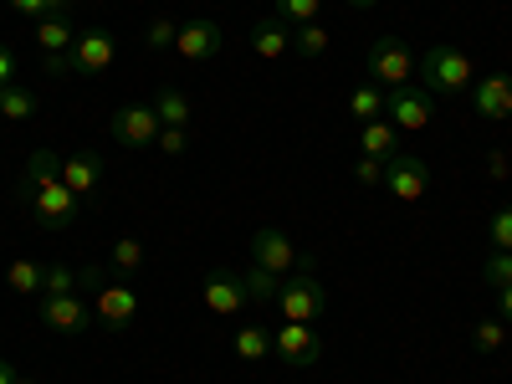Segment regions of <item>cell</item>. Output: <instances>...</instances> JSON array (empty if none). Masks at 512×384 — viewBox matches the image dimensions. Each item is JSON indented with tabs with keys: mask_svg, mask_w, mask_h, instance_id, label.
<instances>
[{
	"mask_svg": "<svg viewBox=\"0 0 512 384\" xmlns=\"http://www.w3.org/2000/svg\"><path fill=\"white\" fill-rule=\"evenodd\" d=\"M62 292H77V272L62 267V262H47V272H41V297H62Z\"/></svg>",
	"mask_w": 512,
	"mask_h": 384,
	"instance_id": "cell-32",
	"label": "cell"
},
{
	"mask_svg": "<svg viewBox=\"0 0 512 384\" xmlns=\"http://www.w3.org/2000/svg\"><path fill=\"white\" fill-rule=\"evenodd\" d=\"M154 113H159L164 128H185L190 123V98L175 88V82H164V88L154 93Z\"/></svg>",
	"mask_w": 512,
	"mask_h": 384,
	"instance_id": "cell-20",
	"label": "cell"
},
{
	"mask_svg": "<svg viewBox=\"0 0 512 384\" xmlns=\"http://www.w3.org/2000/svg\"><path fill=\"white\" fill-rule=\"evenodd\" d=\"M41 323H47L52 333H62V338H77L98 318H93V303L82 292H62V297H41Z\"/></svg>",
	"mask_w": 512,
	"mask_h": 384,
	"instance_id": "cell-9",
	"label": "cell"
},
{
	"mask_svg": "<svg viewBox=\"0 0 512 384\" xmlns=\"http://www.w3.org/2000/svg\"><path fill=\"white\" fill-rule=\"evenodd\" d=\"M72 41H77V31H72L67 16L36 21V47H41V57H67V52H72Z\"/></svg>",
	"mask_w": 512,
	"mask_h": 384,
	"instance_id": "cell-18",
	"label": "cell"
},
{
	"mask_svg": "<svg viewBox=\"0 0 512 384\" xmlns=\"http://www.w3.org/2000/svg\"><path fill=\"white\" fill-rule=\"evenodd\" d=\"M62 185L82 200L103 185V159L98 154H62Z\"/></svg>",
	"mask_w": 512,
	"mask_h": 384,
	"instance_id": "cell-17",
	"label": "cell"
},
{
	"mask_svg": "<svg viewBox=\"0 0 512 384\" xmlns=\"http://www.w3.org/2000/svg\"><path fill=\"white\" fill-rule=\"evenodd\" d=\"M482 277H487V287H492V292H497V287H507V282H512V251H497V246H492V256L482 262Z\"/></svg>",
	"mask_w": 512,
	"mask_h": 384,
	"instance_id": "cell-33",
	"label": "cell"
},
{
	"mask_svg": "<svg viewBox=\"0 0 512 384\" xmlns=\"http://www.w3.org/2000/svg\"><path fill=\"white\" fill-rule=\"evenodd\" d=\"M16 384H36V379H16Z\"/></svg>",
	"mask_w": 512,
	"mask_h": 384,
	"instance_id": "cell-43",
	"label": "cell"
},
{
	"mask_svg": "<svg viewBox=\"0 0 512 384\" xmlns=\"http://www.w3.org/2000/svg\"><path fill=\"white\" fill-rule=\"evenodd\" d=\"M277 308L287 323H318L328 313V287L303 272V277H282V292H277Z\"/></svg>",
	"mask_w": 512,
	"mask_h": 384,
	"instance_id": "cell-5",
	"label": "cell"
},
{
	"mask_svg": "<svg viewBox=\"0 0 512 384\" xmlns=\"http://www.w3.org/2000/svg\"><path fill=\"white\" fill-rule=\"evenodd\" d=\"M241 287H246V297H251V303H256V308H262V303H277V292H282V277H277V272H267V267H256V262H251V267L241 272Z\"/></svg>",
	"mask_w": 512,
	"mask_h": 384,
	"instance_id": "cell-22",
	"label": "cell"
},
{
	"mask_svg": "<svg viewBox=\"0 0 512 384\" xmlns=\"http://www.w3.org/2000/svg\"><path fill=\"white\" fill-rule=\"evenodd\" d=\"M251 262H256V267H267V272H277V277L313 272V256H303V251L292 246V236L277 231V226H262V231L251 236Z\"/></svg>",
	"mask_w": 512,
	"mask_h": 384,
	"instance_id": "cell-4",
	"label": "cell"
},
{
	"mask_svg": "<svg viewBox=\"0 0 512 384\" xmlns=\"http://www.w3.org/2000/svg\"><path fill=\"white\" fill-rule=\"evenodd\" d=\"M41 272H47V262H31V256H11L6 287H11V292H41Z\"/></svg>",
	"mask_w": 512,
	"mask_h": 384,
	"instance_id": "cell-25",
	"label": "cell"
},
{
	"mask_svg": "<svg viewBox=\"0 0 512 384\" xmlns=\"http://www.w3.org/2000/svg\"><path fill=\"white\" fill-rule=\"evenodd\" d=\"M88 303H93V318H98V328H108V333H123L128 323H134L139 318V292L134 287H128L118 272L88 297Z\"/></svg>",
	"mask_w": 512,
	"mask_h": 384,
	"instance_id": "cell-6",
	"label": "cell"
},
{
	"mask_svg": "<svg viewBox=\"0 0 512 384\" xmlns=\"http://www.w3.org/2000/svg\"><path fill=\"white\" fill-rule=\"evenodd\" d=\"M175 36H180V26L169 21V16H154V21H149V31H144V41H149L154 52H164V47H175Z\"/></svg>",
	"mask_w": 512,
	"mask_h": 384,
	"instance_id": "cell-35",
	"label": "cell"
},
{
	"mask_svg": "<svg viewBox=\"0 0 512 384\" xmlns=\"http://www.w3.org/2000/svg\"><path fill=\"white\" fill-rule=\"evenodd\" d=\"M21 205L31 210V221L41 226V231H67V226H77V195L62 185V180H41V185H31V190H21Z\"/></svg>",
	"mask_w": 512,
	"mask_h": 384,
	"instance_id": "cell-2",
	"label": "cell"
},
{
	"mask_svg": "<svg viewBox=\"0 0 512 384\" xmlns=\"http://www.w3.org/2000/svg\"><path fill=\"white\" fill-rule=\"evenodd\" d=\"M272 354H277L282 364H292V369H313V364L323 359V338H318L313 323H282V328L272 333Z\"/></svg>",
	"mask_w": 512,
	"mask_h": 384,
	"instance_id": "cell-12",
	"label": "cell"
},
{
	"mask_svg": "<svg viewBox=\"0 0 512 384\" xmlns=\"http://www.w3.org/2000/svg\"><path fill=\"white\" fill-rule=\"evenodd\" d=\"M251 52L262 57V62H282L292 52V26L282 16H262L251 26Z\"/></svg>",
	"mask_w": 512,
	"mask_h": 384,
	"instance_id": "cell-16",
	"label": "cell"
},
{
	"mask_svg": "<svg viewBox=\"0 0 512 384\" xmlns=\"http://www.w3.org/2000/svg\"><path fill=\"white\" fill-rule=\"evenodd\" d=\"M487 175H492V180H507V159H502V149H492V159H487Z\"/></svg>",
	"mask_w": 512,
	"mask_h": 384,
	"instance_id": "cell-40",
	"label": "cell"
},
{
	"mask_svg": "<svg viewBox=\"0 0 512 384\" xmlns=\"http://www.w3.org/2000/svg\"><path fill=\"white\" fill-rule=\"evenodd\" d=\"M318 11H323V0H272V16H282L287 26H308L318 21Z\"/></svg>",
	"mask_w": 512,
	"mask_h": 384,
	"instance_id": "cell-29",
	"label": "cell"
},
{
	"mask_svg": "<svg viewBox=\"0 0 512 384\" xmlns=\"http://www.w3.org/2000/svg\"><path fill=\"white\" fill-rule=\"evenodd\" d=\"M236 354H241V359H251V364H256V359H267V354H272V333H267L262 323L236 328Z\"/></svg>",
	"mask_w": 512,
	"mask_h": 384,
	"instance_id": "cell-26",
	"label": "cell"
},
{
	"mask_svg": "<svg viewBox=\"0 0 512 384\" xmlns=\"http://www.w3.org/2000/svg\"><path fill=\"white\" fill-rule=\"evenodd\" d=\"M6 6L16 16H26V21H47V16H67L72 0H6Z\"/></svg>",
	"mask_w": 512,
	"mask_h": 384,
	"instance_id": "cell-30",
	"label": "cell"
},
{
	"mask_svg": "<svg viewBox=\"0 0 512 384\" xmlns=\"http://www.w3.org/2000/svg\"><path fill=\"white\" fill-rule=\"evenodd\" d=\"M154 149H159V154H185V149H190V134H185V128H159Z\"/></svg>",
	"mask_w": 512,
	"mask_h": 384,
	"instance_id": "cell-36",
	"label": "cell"
},
{
	"mask_svg": "<svg viewBox=\"0 0 512 384\" xmlns=\"http://www.w3.org/2000/svg\"><path fill=\"white\" fill-rule=\"evenodd\" d=\"M384 190H390L395 200H405V205H415L425 190H431V169H425V159L420 154H390L384 159Z\"/></svg>",
	"mask_w": 512,
	"mask_h": 384,
	"instance_id": "cell-11",
	"label": "cell"
},
{
	"mask_svg": "<svg viewBox=\"0 0 512 384\" xmlns=\"http://www.w3.org/2000/svg\"><path fill=\"white\" fill-rule=\"evenodd\" d=\"M487 236H492V246H497V251H512V205H497V210H492Z\"/></svg>",
	"mask_w": 512,
	"mask_h": 384,
	"instance_id": "cell-34",
	"label": "cell"
},
{
	"mask_svg": "<svg viewBox=\"0 0 512 384\" xmlns=\"http://www.w3.org/2000/svg\"><path fill=\"white\" fill-rule=\"evenodd\" d=\"M41 180H62V154H52V149H31L26 154V169H21V185L16 190H31Z\"/></svg>",
	"mask_w": 512,
	"mask_h": 384,
	"instance_id": "cell-21",
	"label": "cell"
},
{
	"mask_svg": "<svg viewBox=\"0 0 512 384\" xmlns=\"http://www.w3.org/2000/svg\"><path fill=\"white\" fill-rule=\"evenodd\" d=\"M11 82H16V52L0 41V88H11Z\"/></svg>",
	"mask_w": 512,
	"mask_h": 384,
	"instance_id": "cell-38",
	"label": "cell"
},
{
	"mask_svg": "<svg viewBox=\"0 0 512 384\" xmlns=\"http://www.w3.org/2000/svg\"><path fill=\"white\" fill-rule=\"evenodd\" d=\"M41 108V98L31 88H21V82H11V88H0V118H11V123H26L31 113Z\"/></svg>",
	"mask_w": 512,
	"mask_h": 384,
	"instance_id": "cell-23",
	"label": "cell"
},
{
	"mask_svg": "<svg viewBox=\"0 0 512 384\" xmlns=\"http://www.w3.org/2000/svg\"><path fill=\"white\" fill-rule=\"evenodd\" d=\"M16 379H21V374L11 369V359H0V384H16Z\"/></svg>",
	"mask_w": 512,
	"mask_h": 384,
	"instance_id": "cell-41",
	"label": "cell"
},
{
	"mask_svg": "<svg viewBox=\"0 0 512 384\" xmlns=\"http://www.w3.org/2000/svg\"><path fill=\"white\" fill-rule=\"evenodd\" d=\"M118 277H128V272H139L144 267V241H134V236H118L113 241V262H108Z\"/></svg>",
	"mask_w": 512,
	"mask_h": 384,
	"instance_id": "cell-28",
	"label": "cell"
},
{
	"mask_svg": "<svg viewBox=\"0 0 512 384\" xmlns=\"http://www.w3.org/2000/svg\"><path fill=\"white\" fill-rule=\"evenodd\" d=\"M359 144H364V154H374V159H390V154H400V128H395L390 118H374V123H364Z\"/></svg>",
	"mask_w": 512,
	"mask_h": 384,
	"instance_id": "cell-19",
	"label": "cell"
},
{
	"mask_svg": "<svg viewBox=\"0 0 512 384\" xmlns=\"http://www.w3.org/2000/svg\"><path fill=\"white\" fill-rule=\"evenodd\" d=\"M221 47H226V31H221L216 21H205V16L185 21V26H180V36H175V57H180V62H190V67L216 62V57H221Z\"/></svg>",
	"mask_w": 512,
	"mask_h": 384,
	"instance_id": "cell-13",
	"label": "cell"
},
{
	"mask_svg": "<svg viewBox=\"0 0 512 384\" xmlns=\"http://www.w3.org/2000/svg\"><path fill=\"white\" fill-rule=\"evenodd\" d=\"M472 108H477V118H487V123L512 118V72H487V77H477V82H472Z\"/></svg>",
	"mask_w": 512,
	"mask_h": 384,
	"instance_id": "cell-15",
	"label": "cell"
},
{
	"mask_svg": "<svg viewBox=\"0 0 512 384\" xmlns=\"http://www.w3.org/2000/svg\"><path fill=\"white\" fill-rule=\"evenodd\" d=\"M200 303L216 313V318H236V313H246L251 308V297H246V287H241V272H210L205 282H200Z\"/></svg>",
	"mask_w": 512,
	"mask_h": 384,
	"instance_id": "cell-14",
	"label": "cell"
},
{
	"mask_svg": "<svg viewBox=\"0 0 512 384\" xmlns=\"http://www.w3.org/2000/svg\"><path fill=\"white\" fill-rule=\"evenodd\" d=\"M113 62H118V41H113V31H103V26L77 31L72 52H67V77H98V72H108Z\"/></svg>",
	"mask_w": 512,
	"mask_h": 384,
	"instance_id": "cell-7",
	"label": "cell"
},
{
	"mask_svg": "<svg viewBox=\"0 0 512 384\" xmlns=\"http://www.w3.org/2000/svg\"><path fill=\"white\" fill-rule=\"evenodd\" d=\"M384 88H374V82H359V88L349 93V113L359 118V123H374V118H384Z\"/></svg>",
	"mask_w": 512,
	"mask_h": 384,
	"instance_id": "cell-24",
	"label": "cell"
},
{
	"mask_svg": "<svg viewBox=\"0 0 512 384\" xmlns=\"http://www.w3.org/2000/svg\"><path fill=\"white\" fill-rule=\"evenodd\" d=\"M420 72V57L405 47L400 36H379L374 47H369V82L384 93H395V88H410Z\"/></svg>",
	"mask_w": 512,
	"mask_h": 384,
	"instance_id": "cell-3",
	"label": "cell"
},
{
	"mask_svg": "<svg viewBox=\"0 0 512 384\" xmlns=\"http://www.w3.org/2000/svg\"><path fill=\"white\" fill-rule=\"evenodd\" d=\"M420 88L425 93H441V98H461L466 88L477 82V67L472 57H466L461 47H451V41H436V47L420 52Z\"/></svg>",
	"mask_w": 512,
	"mask_h": 384,
	"instance_id": "cell-1",
	"label": "cell"
},
{
	"mask_svg": "<svg viewBox=\"0 0 512 384\" xmlns=\"http://www.w3.org/2000/svg\"><path fill=\"white\" fill-rule=\"evenodd\" d=\"M384 113H390V123L400 134H420V128H431V118H436V93H425L410 82V88H395L384 98Z\"/></svg>",
	"mask_w": 512,
	"mask_h": 384,
	"instance_id": "cell-10",
	"label": "cell"
},
{
	"mask_svg": "<svg viewBox=\"0 0 512 384\" xmlns=\"http://www.w3.org/2000/svg\"><path fill=\"white\" fill-rule=\"evenodd\" d=\"M292 47H297V57H323V52H328V31H323V21L292 26Z\"/></svg>",
	"mask_w": 512,
	"mask_h": 384,
	"instance_id": "cell-27",
	"label": "cell"
},
{
	"mask_svg": "<svg viewBox=\"0 0 512 384\" xmlns=\"http://www.w3.org/2000/svg\"><path fill=\"white\" fill-rule=\"evenodd\" d=\"M349 6H354V11H369V6H379V0H349Z\"/></svg>",
	"mask_w": 512,
	"mask_h": 384,
	"instance_id": "cell-42",
	"label": "cell"
},
{
	"mask_svg": "<svg viewBox=\"0 0 512 384\" xmlns=\"http://www.w3.org/2000/svg\"><path fill=\"white\" fill-rule=\"evenodd\" d=\"M159 113H154V103H123L113 118H108V134H113V144H123V149H154V139H159Z\"/></svg>",
	"mask_w": 512,
	"mask_h": 384,
	"instance_id": "cell-8",
	"label": "cell"
},
{
	"mask_svg": "<svg viewBox=\"0 0 512 384\" xmlns=\"http://www.w3.org/2000/svg\"><path fill=\"white\" fill-rule=\"evenodd\" d=\"M472 344H477V354H497V349L507 344V323H502V318H482V323L472 328Z\"/></svg>",
	"mask_w": 512,
	"mask_h": 384,
	"instance_id": "cell-31",
	"label": "cell"
},
{
	"mask_svg": "<svg viewBox=\"0 0 512 384\" xmlns=\"http://www.w3.org/2000/svg\"><path fill=\"white\" fill-rule=\"evenodd\" d=\"M497 318H502V323H512V282H507V287H497Z\"/></svg>",
	"mask_w": 512,
	"mask_h": 384,
	"instance_id": "cell-39",
	"label": "cell"
},
{
	"mask_svg": "<svg viewBox=\"0 0 512 384\" xmlns=\"http://www.w3.org/2000/svg\"><path fill=\"white\" fill-rule=\"evenodd\" d=\"M354 180H359V185H384V159L364 154V159L354 164Z\"/></svg>",
	"mask_w": 512,
	"mask_h": 384,
	"instance_id": "cell-37",
	"label": "cell"
}]
</instances>
